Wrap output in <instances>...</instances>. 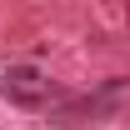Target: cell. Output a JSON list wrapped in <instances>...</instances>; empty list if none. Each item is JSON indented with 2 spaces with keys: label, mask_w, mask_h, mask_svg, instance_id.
I'll use <instances>...</instances> for the list:
<instances>
[{
  "label": "cell",
  "mask_w": 130,
  "mask_h": 130,
  "mask_svg": "<svg viewBox=\"0 0 130 130\" xmlns=\"http://www.w3.org/2000/svg\"><path fill=\"white\" fill-rule=\"evenodd\" d=\"M45 85H50V80H45V70H40V65H10L0 90H5V100H15V105L35 110V105L45 100Z\"/></svg>",
  "instance_id": "cell-1"
}]
</instances>
